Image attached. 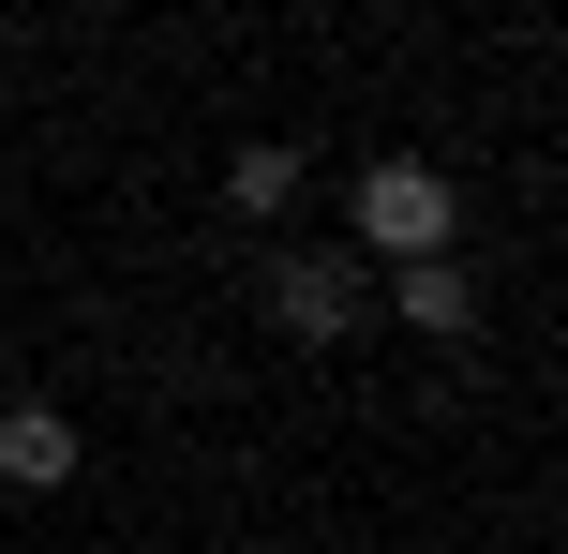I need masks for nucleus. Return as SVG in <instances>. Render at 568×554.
Returning a JSON list of instances; mask_svg holds the SVG:
<instances>
[{"label":"nucleus","instance_id":"obj_1","mask_svg":"<svg viewBox=\"0 0 568 554\" xmlns=\"http://www.w3.org/2000/svg\"><path fill=\"white\" fill-rule=\"evenodd\" d=\"M359 240L404 255V270L449 255V180H434V165H359Z\"/></svg>","mask_w":568,"mask_h":554},{"label":"nucleus","instance_id":"obj_4","mask_svg":"<svg viewBox=\"0 0 568 554\" xmlns=\"http://www.w3.org/2000/svg\"><path fill=\"white\" fill-rule=\"evenodd\" d=\"M404 315H419V330H449V345H464V330H479V270L419 255V270H404Z\"/></svg>","mask_w":568,"mask_h":554},{"label":"nucleus","instance_id":"obj_2","mask_svg":"<svg viewBox=\"0 0 568 554\" xmlns=\"http://www.w3.org/2000/svg\"><path fill=\"white\" fill-rule=\"evenodd\" d=\"M270 315L300 330V345H329V330L359 315V255H270Z\"/></svg>","mask_w":568,"mask_h":554},{"label":"nucleus","instance_id":"obj_5","mask_svg":"<svg viewBox=\"0 0 568 554\" xmlns=\"http://www.w3.org/2000/svg\"><path fill=\"white\" fill-rule=\"evenodd\" d=\"M284 195H300V150H240V165H225V210H240V225H270Z\"/></svg>","mask_w":568,"mask_h":554},{"label":"nucleus","instance_id":"obj_3","mask_svg":"<svg viewBox=\"0 0 568 554\" xmlns=\"http://www.w3.org/2000/svg\"><path fill=\"white\" fill-rule=\"evenodd\" d=\"M0 480H16V495H60V480H75V420L60 405H0Z\"/></svg>","mask_w":568,"mask_h":554}]
</instances>
